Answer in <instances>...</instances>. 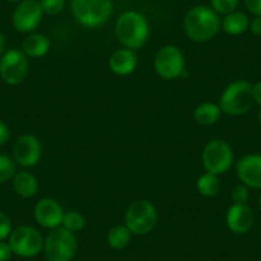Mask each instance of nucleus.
Masks as SVG:
<instances>
[{
	"mask_svg": "<svg viewBox=\"0 0 261 261\" xmlns=\"http://www.w3.org/2000/svg\"><path fill=\"white\" fill-rule=\"evenodd\" d=\"M183 29L193 42H207L222 30V18L207 6H195L186 13Z\"/></svg>",
	"mask_w": 261,
	"mask_h": 261,
	"instance_id": "nucleus-1",
	"label": "nucleus"
},
{
	"mask_svg": "<svg viewBox=\"0 0 261 261\" xmlns=\"http://www.w3.org/2000/svg\"><path fill=\"white\" fill-rule=\"evenodd\" d=\"M114 30L120 45L135 51L145 46L150 36L149 21L144 14L136 11H127L120 14Z\"/></svg>",
	"mask_w": 261,
	"mask_h": 261,
	"instance_id": "nucleus-2",
	"label": "nucleus"
},
{
	"mask_svg": "<svg viewBox=\"0 0 261 261\" xmlns=\"http://www.w3.org/2000/svg\"><path fill=\"white\" fill-rule=\"evenodd\" d=\"M219 107L223 114L241 117L251 110L253 105L252 85L246 80L230 82L219 97Z\"/></svg>",
	"mask_w": 261,
	"mask_h": 261,
	"instance_id": "nucleus-3",
	"label": "nucleus"
},
{
	"mask_svg": "<svg viewBox=\"0 0 261 261\" xmlns=\"http://www.w3.org/2000/svg\"><path fill=\"white\" fill-rule=\"evenodd\" d=\"M72 14L81 26L96 29L109 21L113 14L112 0H73Z\"/></svg>",
	"mask_w": 261,
	"mask_h": 261,
	"instance_id": "nucleus-4",
	"label": "nucleus"
},
{
	"mask_svg": "<svg viewBox=\"0 0 261 261\" xmlns=\"http://www.w3.org/2000/svg\"><path fill=\"white\" fill-rule=\"evenodd\" d=\"M158 219L156 206L150 200L140 199L132 202L125 210L124 225L132 234L144 236L154 230Z\"/></svg>",
	"mask_w": 261,
	"mask_h": 261,
	"instance_id": "nucleus-5",
	"label": "nucleus"
},
{
	"mask_svg": "<svg viewBox=\"0 0 261 261\" xmlns=\"http://www.w3.org/2000/svg\"><path fill=\"white\" fill-rule=\"evenodd\" d=\"M79 248L76 233L59 227L50 230L44 241V253L47 261H71Z\"/></svg>",
	"mask_w": 261,
	"mask_h": 261,
	"instance_id": "nucleus-6",
	"label": "nucleus"
},
{
	"mask_svg": "<svg viewBox=\"0 0 261 261\" xmlns=\"http://www.w3.org/2000/svg\"><path fill=\"white\" fill-rule=\"evenodd\" d=\"M201 162L206 172L222 175L233 167L234 152L225 140H210L202 150Z\"/></svg>",
	"mask_w": 261,
	"mask_h": 261,
	"instance_id": "nucleus-7",
	"label": "nucleus"
},
{
	"mask_svg": "<svg viewBox=\"0 0 261 261\" xmlns=\"http://www.w3.org/2000/svg\"><path fill=\"white\" fill-rule=\"evenodd\" d=\"M154 68L158 76L172 81L183 76L186 60L182 50L175 45H165L160 47L154 58Z\"/></svg>",
	"mask_w": 261,
	"mask_h": 261,
	"instance_id": "nucleus-8",
	"label": "nucleus"
},
{
	"mask_svg": "<svg viewBox=\"0 0 261 261\" xmlns=\"http://www.w3.org/2000/svg\"><path fill=\"white\" fill-rule=\"evenodd\" d=\"M8 238L13 253L21 257H35L44 250L45 238L31 225H19L12 230Z\"/></svg>",
	"mask_w": 261,
	"mask_h": 261,
	"instance_id": "nucleus-9",
	"label": "nucleus"
},
{
	"mask_svg": "<svg viewBox=\"0 0 261 261\" xmlns=\"http://www.w3.org/2000/svg\"><path fill=\"white\" fill-rule=\"evenodd\" d=\"M29 59L22 50L11 49L0 57V77L7 85L22 84L29 74Z\"/></svg>",
	"mask_w": 261,
	"mask_h": 261,
	"instance_id": "nucleus-10",
	"label": "nucleus"
},
{
	"mask_svg": "<svg viewBox=\"0 0 261 261\" xmlns=\"http://www.w3.org/2000/svg\"><path fill=\"white\" fill-rule=\"evenodd\" d=\"M42 12L40 2L37 0H23L16 7L12 16L14 29L22 34H31L41 23Z\"/></svg>",
	"mask_w": 261,
	"mask_h": 261,
	"instance_id": "nucleus-11",
	"label": "nucleus"
},
{
	"mask_svg": "<svg viewBox=\"0 0 261 261\" xmlns=\"http://www.w3.org/2000/svg\"><path fill=\"white\" fill-rule=\"evenodd\" d=\"M42 156L41 141L34 135H22L16 140L13 146V159L17 165L31 168L39 164Z\"/></svg>",
	"mask_w": 261,
	"mask_h": 261,
	"instance_id": "nucleus-12",
	"label": "nucleus"
},
{
	"mask_svg": "<svg viewBox=\"0 0 261 261\" xmlns=\"http://www.w3.org/2000/svg\"><path fill=\"white\" fill-rule=\"evenodd\" d=\"M64 214L65 212L60 202L51 197L39 200L34 209V217L37 224L50 230L62 227Z\"/></svg>",
	"mask_w": 261,
	"mask_h": 261,
	"instance_id": "nucleus-13",
	"label": "nucleus"
},
{
	"mask_svg": "<svg viewBox=\"0 0 261 261\" xmlns=\"http://www.w3.org/2000/svg\"><path fill=\"white\" fill-rule=\"evenodd\" d=\"M236 173L241 183L253 190H261V155L247 154L236 164Z\"/></svg>",
	"mask_w": 261,
	"mask_h": 261,
	"instance_id": "nucleus-14",
	"label": "nucleus"
},
{
	"mask_svg": "<svg viewBox=\"0 0 261 261\" xmlns=\"http://www.w3.org/2000/svg\"><path fill=\"white\" fill-rule=\"evenodd\" d=\"M253 213L247 204H232L227 210L225 222L230 232L236 234H245L252 228Z\"/></svg>",
	"mask_w": 261,
	"mask_h": 261,
	"instance_id": "nucleus-15",
	"label": "nucleus"
},
{
	"mask_svg": "<svg viewBox=\"0 0 261 261\" xmlns=\"http://www.w3.org/2000/svg\"><path fill=\"white\" fill-rule=\"evenodd\" d=\"M139 64V59H137V54L135 50L130 49H118L110 55L109 62V69L115 74V76H129L134 73Z\"/></svg>",
	"mask_w": 261,
	"mask_h": 261,
	"instance_id": "nucleus-16",
	"label": "nucleus"
},
{
	"mask_svg": "<svg viewBox=\"0 0 261 261\" xmlns=\"http://www.w3.org/2000/svg\"><path fill=\"white\" fill-rule=\"evenodd\" d=\"M50 40L44 34L34 32L30 34L22 42V51L27 55V58H42L49 53Z\"/></svg>",
	"mask_w": 261,
	"mask_h": 261,
	"instance_id": "nucleus-17",
	"label": "nucleus"
},
{
	"mask_svg": "<svg viewBox=\"0 0 261 261\" xmlns=\"http://www.w3.org/2000/svg\"><path fill=\"white\" fill-rule=\"evenodd\" d=\"M13 188L18 196L23 199H31L39 191V180L32 173L22 170L17 172L14 175Z\"/></svg>",
	"mask_w": 261,
	"mask_h": 261,
	"instance_id": "nucleus-18",
	"label": "nucleus"
},
{
	"mask_svg": "<svg viewBox=\"0 0 261 261\" xmlns=\"http://www.w3.org/2000/svg\"><path fill=\"white\" fill-rule=\"evenodd\" d=\"M250 27V19L243 12L234 11L225 14L222 19V30L229 36H240L243 35Z\"/></svg>",
	"mask_w": 261,
	"mask_h": 261,
	"instance_id": "nucleus-19",
	"label": "nucleus"
},
{
	"mask_svg": "<svg viewBox=\"0 0 261 261\" xmlns=\"http://www.w3.org/2000/svg\"><path fill=\"white\" fill-rule=\"evenodd\" d=\"M222 114L223 112L219 104L206 101L196 107V109L193 110V119L199 124L209 127L217 124L222 118Z\"/></svg>",
	"mask_w": 261,
	"mask_h": 261,
	"instance_id": "nucleus-20",
	"label": "nucleus"
},
{
	"mask_svg": "<svg viewBox=\"0 0 261 261\" xmlns=\"http://www.w3.org/2000/svg\"><path fill=\"white\" fill-rule=\"evenodd\" d=\"M222 183H220L219 175L213 174V173L205 172L200 175L196 180V188L199 193L204 197H214L219 193Z\"/></svg>",
	"mask_w": 261,
	"mask_h": 261,
	"instance_id": "nucleus-21",
	"label": "nucleus"
},
{
	"mask_svg": "<svg viewBox=\"0 0 261 261\" xmlns=\"http://www.w3.org/2000/svg\"><path fill=\"white\" fill-rule=\"evenodd\" d=\"M132 240V233L130 230L123 225H114L109 229L107 234V242L114 250H123L127 247Z\"/></svg>",
	"mask_w": 261,
	"mask_h": 261,
	"instance_id": "nucleus-22",
	"label": "nucleus"
},
{
	"mask_svg": "<svg viewBox=\"0 0 261 261\" xmlns=\"http://www.w3.org/2000/svg\"><path fill=\"white\" fill-rule=\"evenodd\" d=\"M86 224L85 217L81 213L76 212V210H71V212H65L64 218H63L62 227L65 229L71 230V232L77 233L82 230Z\"/></svg>",
	"mask_w": 261,
	"mask_h": 261,
	"instance_id": "nucleus-23",
	"label": "nucleus"
},
{
	"mask_svg": "<svg viewBox=\"0 0 261 261\" xmlns=\"http://www.w3.org/2000/svg\"><path fill=\"white\" fill-rule=\"evenodd\" d=\"M17 173V163L13 158L0 154V185L13 179Z\"/></svg>",
	"mask_w": 261,
	"mask_h": 261,
	"instance_id": "nucleus-24",
	"label": "nucleus"
},
{
	"mask_svg": "<svg viewBox=\"0 0 261 261\" xmlns=\"http://www.w3.org/2000/svg\"><path fill=\"white\" fill-rule=\"evenodd\" d=\"M240 0H210V7L219 16H225L237 9Z\"/></svg>",
	"mask_w": 261,
	"mask_h": 261,
	"instance_id": "nucleus-25",
	"label": "nucleus"
},
{
	"mask_svg": "<svg viewBox=\"0 0 261 261\" xmlns=\"http://www.w3.org/2000/svg\"><path fill=\"white\" fill-rule=\"evenodd\" d=\"M44 14L47 16H58L65 8V0H40Z\"/></svg>",
	"mask_w": 261,
	"mask_h": 261,
	"instance_id": "nucleus-26",
	"label": "nucleus"
},
{
	"mask_svg": "<svg viewBox=\"0 0 261 261\" xmlns=\"http://www.w3.org/2000/svg\"><path fill=\"white\" fill-rule=\"evenodd\" d=\"M230 197H232L234 204H247L248 199H250V191H248V187L243 185V183H237V185H234L232 187Z\"/></svg>",
	"mask_w": 261,
	"mask_h": 261,
	"instance_id": "nucleus-27",
	"label": "nucleus"
},
{
	"mask_svg": "<svg viewBox=\"0 0 261 261\" xmlns=\"http://www.w3.org/2000/svg\"><path fill=\"white\" fill-rule=\"evenodd\" d=\"M12 233L11 218L6 213L0 212V241L6 240Z\"/></svg>",
	"mask_w": 261,
	"mask_h": 261,
	"instance_id": "nucleus-28",
	"label": "nucleus"
},
{
	"mask_svg": "<svg viewBox=\"0 0 261 261\" xmlns=\"http://www.w3.org/2000/svg\"><path fill=\"white\" fill-rule=\"evenodd\" d=\"M243 4L253 17H261V0H243Z\"/></svg>",
	"mask_w": 261,
	"mask_h": 261,
	"instance_id": "nucleus-29",
	"label": "nucleus"
},
{
	"mask_svg": "<svg viewBox=\"0 0 261 261\" xmlns=\"http://www.w3.org/2000/svg\"><path fill=\"white\" fill-rule=\"evenodd\" d=\"M12 251L9 243L4 242V241H0V261H9L12 257Z\"/></svg>",
	"mask_w": 261,
	"mask_h": 261,
	"instance_id": "nucleus-30",
	"label": "nucleus"
},
{
	"mask_svg": "<svg viewBox=\"0 0 261 261\" xmlns=\"http://www.w3.org/2000/svg\"><path fill=\"white\" fill-rule=\"evenodd\" d=\"M9 137H11V130H9L8 125H7L3 120H0V146L7 144Z\"/></svg>",
	"mask_w": 261,
	"mask_h": 261,
	"instance_id": "nucleus-31",
	"label": "nucleus"
},
{
	"mask_svg": "<svg viewBox=\"0 0 261 261\" xmlns=\"http://www.w3.org/2000/svg\"><path fill=\"white\" fill-rule=\"evenodd\" d=\"M251 32L255 36H261V17H253L252 21H250V27H248Z\"/></svg>",
	"mask_w": 261,
	"mask_h": 261,
	"instance_id": "nucleus-32",
	"label": "nucleus"
},
{
	"mask_svg": "<svg viewBox=\"0 0 261 261\" xmlns=\"http://www.w3.org/2000/svg\"><path fill=\"white\" fill-rule=\"evenodd\" d=\"M252 97L253 102L261 107V81H257L252 85Z\"/></svg>",
	"mask_w": 261,
	"mask_h": 261,
	"instance_id": "nucleus-33",
	"label": "nucleus"
},
{
	"mask_svg": "<svg viewBox=\"0 0 261 261\" xmlns=\"http://www.w3.org/2000/svg\"><path fill=\"white\" fill-rule=\"evenodd\" d=\"M4 51H6V37L0 32V57L4 54Z\"/></svg>",
	"mask_w": 261,
	"mask_h": 261,
	"instance_id": "nucleus-34",
	"label": "nucleus"
},
{
	"mask_svg": "<svg viewBox=\"0 0 261 261\" xmlns=\"http://www.w3.org/2000/svg\"><path fill=\"white\" fill-rule=\"evenodd\" d=\"M258 124H260V127H261V110L258 112Z\"/></svg>",
	"mask_w": 261,
	"mask_h": 261,
	"instance_id": "nucleus-35",
	"label": "nucleus"
},
{
	"mask_svg": "<svg viewBox=\"0 0 261 261\" xmlns=\"http://www.w3.org/2000/svg\"><path fill=\"white\" fill-rule=\"evenodd\" d=\"M9 2H14V3H21L23 0H9Z\"/></svg>",
	"mask_w": 261,
	"mask_h": 261,
	"instance_id": "nucleus-36",
	"label": "nucleus"
},
{
	"mask_svg": "<svg viewBox=\"0 0 261 261\" xmlns=\"http://www.w3.org/2000/svg\"><path fill=\"white\" fill-rule=\"evenodd\" d=\"M258 205H260V210H261V193H260V199H258Z\"/></svg>",
	"mask_w": 261,
	"mask_h": 261,
	"instance_id": "nucleus-37",
	"label": "nucleus"
},
{
	"mask_svg": "<svg viewBox=\"0 0 261 261\" xmlns=\"http://www.w3.org/2000/svg\"><path fill=\"white\" fill-rule=\"evenodd\" d=\"M260 236H261V225H260Z\"/></svg>",
	"mask_w": 261,
	"mask_h": 261,
	"instance_id": "nucleus-38",
	"label": "nucleus"
}]
</instances>
